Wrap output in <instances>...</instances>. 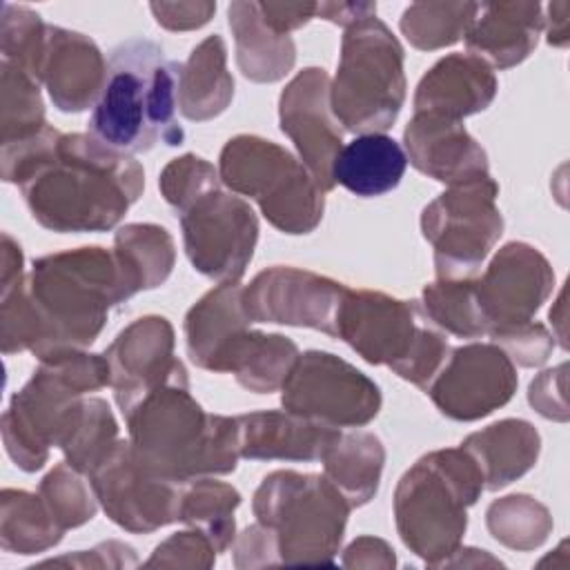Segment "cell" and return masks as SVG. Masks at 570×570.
Wrapping results in <instances>:
<instances>
[{
    "instance_id": "cell-1",
    "label": "cell",
    "mask_w": 570,
    "mask_h": 570,
    "mask_svg": "<svg viewBox=\"0 0 570 570\" xmlns=\"http://www.w3.org/2000/svg\"><path fill=\"white\" fill-rule=\"evenodd\" d=\"M2 180L20 185L38 225L58 234L107 232L142 196V165L89 134H40L2 145Z\"/></svg>"
},
{
    "instance_id": "cell-2",
    "label": "cell",
    "mask_w": 570,
    "mask_h": 570,
    "mask_svg": "<svg viewBox=\"0 0 570 570\" xmlns=\"http://www.w3.org/2000/svg\"><path fill=\"white\" fill-rule=\"evenodd\" d=\"M122 416L138 461L167 481L229 474L238 465L236 416L205 412L187 374L147 392Z\"/></svg>"
},
{
    "instance_id": "cell-3",
    "label": "cell",
    "mask_w": 570,
    "mask_h": 570,
    "mask_svg": "<svg viewBox=\"0 0 570 570\" xmlns=\"http://www.w3.org/2000/svg\"><path fill=\"white\" fill-rule=\"evenodd\" d=\"M180 62L149 38L120 42L109 58L105 89L94 105L87 134L122 154H145L158 142L183 145L176 120Z\"/></svg>"
},
{
    "instance_id": "cell-4",
    "label": "cell",
    "mask_w": 570,
    "mask_h": 570,
    "mask_svg": "<svg viewBox=\"0 0 570 570\" xmlns=\"http://www.w3.org/2000/svg\"><path fill=\"white\" fill-rule=\"evenodd\" d=\"M27 292L40 321L42 361L67 350H87L105 330L109 309L131 298L114 249H65L33 261Z\"/></svg>"
},
{
    "instance_id": "cell-5",
    "label": "cell",
    "mask_w": 570,
    "mask_h": 570,
    "mask_svg": "<svg viewBox=\"0 0 570 570\" xmlns=\"http://www.w3.org/2000/svg\"><path fill=\"white\" fill-rule=\"evenodd\" d=\"M483 490L481 470L461 445L423 454L394 488V523L403 546L425 566L441 568L461 546L468 508Z\"/></svg>"
},
{
    "instance_id": "cell-6",
    "label": "cell",
    "mask_w": 570,
    "mask_h": 570,
    "mask_svg": "<svg viewBox=\"0 0 570 570\" xmlns=\"http://www.w3.org/2000/svg\"><path fill=\"white\" fill-rule=\"evenodd\" d=\"M109 383L105 354L67 350L38 361L33 376L11 396L0 421L9 459L24 472L42 470L76 403Z\"/></svg>"
},
{
    "instance_id": "cell-7",
    "label": "cell",
    "mask_w": 570,
    "mask_h": 570,
    "mask_svg": "<svg viewBox=\"0 0 570 570\" xmlns=\"http://www.w3.org/2000/svg\"><path fill=\"white\" fill-rule=\"evenodd\" d=\"M403 47L376 16L345 29L334 78H330L332 114L352 134H383L405 102Z\"/></svg>"
},
{
    "instance_id": "cell-8",
    "label": "cell",
    "mask_w": 570,
    "mask_h": 570,
    "mask_svg": "<svg viewBox=\"0 0 570 570\" xmlns=\"http://www.w3.org/2000/svg\"><path fill=\"white\" fill-rule=\"evenodd\" d=\"M252 510L272 530L281 563L332 566L352 508L323 474L274 470L256 488Z\"/></svg>"
},
{
    "instance_id": "cell-9",
    "label": "cell",
    "mask_w": 570,
    "mask_h": 570,
    "mask_svg": "<svg viewBox=\"0 0 570 570\" xmlns=\"http://www.w3.org/2000/svg\"><path fill=\"white\" fill-rule=\"evenodd\" d=\"M220 183L232 194L252 198L272 227L283 234H309L325 212V191L305 165L274 140L238 134L218 158Z\"/></svg>"
},
{
    "instance_id": "cell-10",
    "label": "cell",
    "mask_w": 570,
    "mask_h": 570,
    "mask_svg": "<svg viewBox=\"0 0 570 570\" xmlns=\"http://www.w3.org/2000/svg\"><path fill=\"white\" fill-rule=\"evenodd\" d=\"M492 176L448 185L421 212V234L434 249L436 278H474L503 234Z\"/></svg>"
},
{
    "instance_id": "cell-11",
    "label": "cell",
    "mask_w": 570,
    "mask_h": 570,
    "mask_svg": "<svg viewBox=\"0 0 570 570\" xmlns=\"http://www.w3.org/2000/svg\"><path fill=\"white\" fill-rule=\"evenodd\" d=\"M283 410L327 428H363L381 412L379 385L345 358L307 350L281 387Z\"/></svg>"
},
{
    "instance_id": "cell-12",
    "label": "cell",
    "mask_w": 570,
    "mask_h": 570,
    "mask_svg": "<svg viewBox=\"0 0 570 570\" xmlns=\"http://www.w3.org/2000/svg\"><path fill=\"white\" fill-rule=\"evenodd\" d=\"M178 218L191 267L216 283H238L258 243V218L249 203L218 187Z\"/></svg>"
},
{
    "instance_id": "cell-13",
    "label": "cell",
    "mask_w": 570,
    "mask_h": 570,
    "mask_svg": "<svg viewBox=\"0 0 570 570\" xmlns=\"http://www.w3.org/2000/svg\"><path fill=\"white\" fill-rule=\"evenodd\" d=\"M430 323L419 301H403L376 289H345L334 321V338L347 343L370 365L394 374L414 352Z\"/></svg>"
},
{
    "instance_id": "cell-14",
    "label": "cell",
    "mask_w": 570,
    "mask_h": 570,
    "mask_svg": "<svg viewBox=\"0 0 570 570\" xmlns=\"http://www.w3.org/2000/svg\"><path fill=\"white\" fill-rule=\"evenodd\" d=\"M87 479L105 514L131 534H149L178 521L183 483L147 470L129 439H120Z\"/></svg>"
},
{
    "instance_id": "cell-15",
    "label": "cell",
    "mask_w": 570,
    "mask_h": 570,
    "mask_svg": "<svg viewBox=\"0 0 570 570\" xmlns=\"http://www.w3.org/2000/svg\"><path fill=\"white\" fill-rule=\"evenodd\" d=\"M519 374L494 343H468L450 356L425 394L452 421H479L503 407L517 392Z\"/></svg>"
},
{
    "instance_id": "cell-16",
    "label": "cell",
    "mask_w": 570,
    "mask_h": 570,
    "mask_svg": "<svg viewBox=\"0 0 570 570\" xmlns=\"http://www.w3.org/2000/svg\"><path fill=\"white\" fill-rule=\"evenodd\" d=\"M345 285L292 265L261 269L243 287V305L252 323H278L334 334Z\"/></svg>"
},
{
    "instance_id": "cell-17",
    "label": "cell",
    "mask_w": 570,
    "mask_h": 570,
    "mask_svg": "<svg viewBox=\"0 0 570 570\" xmlns=\"http://www.w3.org/2000/svg\"><path fill=\"white\" fill-rule=\"evenodd\" d=\"M554 289L550 261L530 243L510 240L497 249L474 292L488 332L514 327L534 318Z\"/></svg>"
},
{
    "instance_id": "cell-18",
    "label": "cell",
    "mask_w": 570,
    "mask_h": 570,
    "mask_svg": "<svg viewBox=\"0 0 570 570\" xmlns=\"http://www.w3.org/2000/svg\"><path fill=\"white\" fill-rule=\"evenodd\" d=\"M278 122L316 185L332 191V167L343 147V129L332 114L325 69L305 67L285 85L278 98Z\"/></svg>"
},
{
    "instance_id": "cell-19",
    "label": "cell",
    "mask_w": 570,
    "mask_h": 570,
    "mask_svg": "<svg viewBox=\"0 0 570 570\" xmlns=\"http://www.w3.org/2000/svg\"><path fill=\"white\" fill-rule=\"evenodd\" d=\"M102 354L111 370L109 387L122 414L147 392L187 374L183 361L174 356V327L158 314L131 321Z\"/></svg>"
},
{
    "instance_id": "cell-20",
    "label": "cell",
    "mask_w": 570,
    "mask_h": 570,
    "mask_svg": "<svg viewBox=\"0 0 570 570\" xmlns=\"http://www.w3.org/2000/svg\"><path fill=\"white\" fill-rule=\"evenodd\" d=\"M109 73L100 47L85 33L47 24V42L40 65V82L53 107L78 114L98 102Z\"/></svg>"
},
{
    "instance_id": "cell-21",
    "label": "cell",
    "mask_w": 570,
    "mask_h": 570,
    "mask_svg": "<svg viewBox=\"0 0 570 570\" xmlns=\"http://www.w3.org/2000/svg\"><path fill=\"white\" fill-rule=\"evenodd\" d=\"M407 163L445 185L488 176V154L461 120L436 114H414L403 129Z\"/></svg>"
},
{
    "instance_id": "cell-22",
    "label": "cell",
    "mask_w": 570,
    "mask_h": 570,
    "mask_svg": "<svg viewBox=\"0 0 570 570\" xmlns=\"http://www.w3.org/2000/svg\"><path fill=\"white\" fill-rule=\"evenodd\" d=\"M541 31L543 7L539 2H481L463 40L468 53L488 67L510 69L534 51Z\"/></svg>"
},
{
    "instance_id": "cell-23",
    "label": "cell",
    "mask_w": 570,
    "mask_h": 570,
    "mask_svg": "<svg viewBox=\"0 0 570 570\" xmlns=\"http://www.w3.org/2000/svg\"><path fill=\"white\" fill-rule=\"evenodd\" d=\"M499 82L481 58L472 53H448L436 60L419 80L414 114H436L452 120L488 109Z\"/></svg>"
},
{
    "instance_id": "cell-24",
    "label": "cell",
    "mask_w": 570,
    "mask_h": 570,
    "mask_svg": "<svg viewBox=\"0 0 570 570\" xmlns=\"http://www.w3.org/2000/svg\"><path fill=\"white\" fill-rule=\"evenodd\" d=\"M236 425L238 454L252 461H321L341 432L287 410L238 414Z\"/></svg>"
},
{
    "instance_id": "cell-25",
    "label": "cell",
    "mask_w": 570,
    "mask_h": 570,
    "mask_svg": "<svg viewBox=\"0 0 570 570\" xmlns=\"http://www.w3.org/2000/svg\"><path fill=\"white\" fill-rule=\"evenodd\" d=\"M249 325L243 287L238 283H218L185 314L183 330L189 361L200 370L220 372L225 354Z\"/></svg>"
},
{
    "instance_id": "cell-26",
    "label": "cell",
    "mask_w": 570,
    "mask_h": 570,
    "mask_svg": "<svg viewBox=\"0 0 570 570\" xmlns=\"http://www.w3.org/2000/svg\"><path fill=\"white\" fill-rule=\"evenodd\" d=\"M461 448L476 461L485 490L494 492L530 472L541 452V434L523 419H501L468 434Z\"/></svg>"
},
{
    "instance_id": "cell-27",
    "label": "cell",
    "mask_w": 570,
    "mask_h": 570,
    "mask_svg": "<svg viewBox=\"0 0 570 570\" xmlns=\"http://www.w3.org/2000/svg\"><path fill=\"white\" fill-rule=\"evenodd\" d=\"M227 22L234 33L238 71L252 82H278L296 62L292 36L274 33L261 16L258 2L234 0L227 7Z\"/></svg>"
},
{
    "instance_id": "cell-28",
    "label": "cell",
    "mask_w": 570,
    "mask_h": 570,
    "mask_svg": "<svg viewBox=\"0 0 570 570\" xmlns=\"http://www.w3.org/2000/svg\"><path fill=\"white\" fill-rule=\"evenodd\" d=\"M405 169V149L394 138L361 134L341 147L332 167V180L354 196L372 198L399 187Z\"/></svg>"
},
{
    "instance_id": "cell-29",
    "label": "cell",
    "mask_w": 570,
    "mask_h": 570,
    "mask_svg": "<svg viewBox=\"0 0 570 570\" xmlns=\"http://www.w3.org/2000/svg\"><path fill=\"white\" fill-rule=\"evenodd\" d=\"M234 98V78L227 71V45L214 33L200 40L180 67L178 111L194 122L220 116Z\"/></svg>"
},
{
    "instance_id": "cell-30",
    "label": "cell",
    "mask_w": 570,
    "mask_h": 570,
    "mask_svg": "<svg viewBox=\"0 0 570 570\" xmlns=\"http://www.w3.org/2000/svg\"><path fill=\"white\" fill-rule=\"evenodd\" d=\"M321 461L323 476L345 497L350 508H361L379 492L385 448L374 432H338Z\"/></svg>"
},
{
    "instance_id": "cell-31",
    "label": "cell",
    "mask_w": 570,
    "mask_h": 570,
    "mask_svg": "<svg viewBox=\"0 0 570 570\" xmlns=\"http://www.w3.org/2000/svg\"><path fill=\"white\" fill-rule=\"evenodd\" d=\"M296 343L285 334L247 330L229 347L220 372L234 374L240 387L256 394L278 392L298 358Z\"/></svg>"
},
{
    "instance_id": "cell-32",
    "label": "cell",
    "mask_w": 570,
    "mask_h": 570,
    "mask_svg": "<svg viewBox=\"0 0 570 570\" xmlns=\"http://www.w3.org/2000/svg\"><path fill=\"white\" fill-rule=\"evenodd\" d=\"M114 254L131 296L142 289L160 287L176 265L171 234L154 223H127L118 227Z\"/></svg>"
},
{
    "instance_id": "cell-33",
    "label": "cell",
    "mask_w": 570,
    "mask_h": 570,
    "mask_svg": "<svg viewBox=\"0 0 570 570\" xmlns=\"http://www.w3.org/2000/svg\"><path fill=\"white\" fill-rule=\"evenodd\" d=\"M118 441V423L109 403L98 396H82L62 428L58 448L71 468L89 476Z\"/></svg>"
},
{
    "instance_id": "cell-34",
    "label": "cell",
    "mask_w": 570,
    "mask_h": 570,
    "mask_svg": "<svg viewBox=\"0 0 570 570\" xmlns=\"http://www.w3.org/2000/svg\"><path fill=\"white\" fill-rule=\"evenodd\" d=\"M240 505V492L214 476H198L183 483L178 521L200 530L216 548L227 552L236 539L234 512Z\"/></svg>"
},
{
    "instance_id": "cell-35",
    "label": "cell",
    "mask_w": 570,
    "mask_h": 570,
    "mask_svg": "<svg viewBox=\"0 0 570 570\" xmlns=\"http://www.w3.org/2000/svg\"><path fill=\"white\" fill-rule=\"evenodd\" d=\"M65 530L56 523L40 494L4 488L0 494V546L13 554H38L62 541Z\"/></svg>"
},
{
    "instance_id": "cell-36",
    "label": "cell",
    "mask_w": 570,
    "mask_h": 570,
    "mask_svg": "<svg viewBox=\"0 0 570 570\" xmlns=\"http://www.w3.org/2000/svg\"><path fill=\"white\" fill-rule=\"evenodd\" d=\"M419 307L425 321L439 332L459 338H481L488 332L476 301L474 278H436L423 287Z\"/></svg>"
},
{
    "instance_id": "cell-37",
    "label": "cell",
    "mask_w": 570,
    "mask_h": 570,
    "mask_svg": "<svg viewBox=\"0 0 570 570\" xmlns=\"http://www.w3.org/2000/svg\"><path fill=\"white\" fill-rule=\"evenodd\" d=\"M490 534L505 548L528 552L543 546L554 528L550 510L530 494H508L485 510Z\"/></svg>"
},
{
    "instance_id": "cell-38",
    "label": "cell",
    "mask_w": 570,
    "mask_h": 570,
    "mask_svg": "<svg viewBox=\"0 0 570 570\" xmlns=\"http://www.w3.org/2000/svg\"><path fill=\"white\" fill-rule=\"evenodd\" d=\"M479 2H412L401 13V33L414 49L436 51L459 42Z\"/></svg>"
},
{
    "instance_id": "cell-39",
    "label": "cell",
    "mask_w": 570,
    "mask_h": 570,
    "mask_svg": "<svg viewBox=\"0 0 570 570\" xmlns=\"http://www.w3.org/2000/svg\"><path fill=\"white\" fill-rule=\"evenodd\" d=\"M2 102H0V136L2 145L27 140L47 127L40 82L24 69L0 62Z\"/></svg>"
},
{
    "instance_id": "cell-40",
    "label": "cell",
    "mask_w": 570,
    "mask_h": 570,
    "mask_svg": "<svg viewBox=\"0 0 570 570\" xmlns=\"http://www.w3.org/2000/svg\"><path fill=\"white\" fill-rule=\"evenodd\" d=\"M38 494L65 532L91 521L100 505L91 481H85V474L71 468L67 461L56 463L42 476Z\"/></svg>"
},
{
    "instance_id": "cell-41",
    "label": "cell",
    "mask_w": 570,
    "mask_h": 570,
    "mask_svg": "<svg viewBox=\"0 0 570 570\" xmlns=\"http://www.w3.org/2000/svg\"><path fill=\"white\" fill-rule=\"evenodd\" d=\"M47 42V24L42 18L24 7L2 2L0 20V51L2 60L24 69L40 82V65Z\"/></svg>"
},
{
    "instance_id": "cell-42",
    "label": "cell",
    "mask_w": 570,
    "mask_h": 570,
    "mask_svg": "<svg viewBox=\"0 0 570 570\" xmlns=\"http://www.w3.org/2000/svg\"><path fill=\"white\" fill-rule=\"evenodd\" d=\"M158 187L167 205H171L178 214H183L198 198L218 189L220 176L209 160L196 154H183L178 158H171L163 167L158 176Z\"/></svg>"
},
{
    "instance_id": "cell-43",
    "label": "cell",
    "mask_w": 570,
    "mask_h": 570,
    "mask_svg": "<svg viewBox=\"0 0 570 570\" xmlns=\"http://www.w3.org/2000/svg\"><path fill=\"white\" fill-rule=\"evenodd\" d=\"M488 336L519 367H539L550 358L554 350L552 332H548V327L534 318L514 327L490 332Z\"/></svg>"
},
{
    "instance_id": "cell-44",
    "label": "cell",
    "mask_w": 570,
    "mask_h": 570,
    "mask_svg": "<svg viewBox=\"0 0 570 570\" xmlns=\"http://www.w3.org/2000/svg\"><path fill=\"white\" fill-rule=\"evenodd\" d=\"M214 543L196 528L174 532L158 543L145 568H212L216 563Z\"/></svg>"
},
{
    "instance_id": "cell-45",
    "label": "cell",
    "mask_w": 570,
    "mask_h": 570,
    "mask_svg": "<svg viewBox=\"0 0 570 570\" xmlns=\"http://www.w3.org/2000/svg\"><path fill=\"white\" fill-rule=\"evenodd\" d=\"M566 372L568 365L559 363L550 370H543L537 379H532L528 387V403L550 421L566 423L570 416L566 401Z\"/></svg>"
},
{
    "instance_id": "cell-46",
    "label": "cell",
    "mask_w": 570,
    "mask_h": 570,
    "mask_svg": "<svg viewBox=\"0 0 570 570\" xmlns=\"http://www.w3.org/2000/svg\"><path fill=\"white\" fill-rule=\"evenodd\" d=\"M38 566H67V568H136L138 557L129 543L109 539L91 550H78L58 559H47Z\"/></svg>"
},
{
    "instance_id": "cell-47",
    "label": "cell",
    "mask_w": 570,
    "mask_h": 570,
    "mask_svg": "<svg viewBox=\"0 0 570 570\" xmlns=\"http://www.w3.org/2000/svg\"><path fill=\"white\" fill-rule=\"evenodd\" d=\"M232 552H234L236 568H261V566L281 563L272 530L258 521L247 525L240 534H236L232 543Z\"/></svg>"
},
{
    "instance_id": "cell-48",
    "label": "cell",
    "mask_w": 570,
    "mask_h": 570,
    "mask_svg": "<svg viewBox=\"0 0 570 570\" xmlns=\"http://www.w3.org/2000/svg\"><path fill=\"white\" fill-rule=\"evenodd\" d=\"M156 22L167 31H194L205 27L214 13L216 2L196 0V2H151L149 4Z\"/></svg>"
},
{
    "instance_id": "cell-49",
    "label": "cell",
    "mask_w": 570,
    "mask_h": 570,
    "mask_svg": "<svg viewBox=\"0 0 570 570\" xmlns=\"http://www.w3.org/2000/svg\"><path fill=\"white\" fill-rule=\"evenodd\" d=\"M318 2H258L263 22L278 36H289L316 18Z\"/></svg>"
},
{
    "instance_id": "cell-50",
    "label": "cell",
    "mask_w": 570,
    "mask_h": 570,
    "mask_svg": "<svg viewBox=\"0 0 570 570\" xmlns=\"http://www.w3.org/2000/svg\"><path fill=\"white\" fill-rule=\"evenodd\" d=\"M345 568H394L396 557L387 541L376 537H358L343 550Z\"/></svg>"
},
{
    "instance_id": "cell-51",
    "label": "cell",
    "mask_w": 570,
    "mask_h": 570,
    "mask_svg": "<svg viewBox=\"0 0 570 570\" xmlns=\"http://www.w3.org/2000/svg\"><path fill=\"white\" fill-rule=\"evenodd\" d=\"M376 16V2H318L316 18L334 22L343 29Z\"/></svg>"
},
{
    "instance_id": "cell-52",
    "label": "cell",
    "mask_w": 570,
    "mask_h": 570,
    "mask_svg": "<svg viewBox=\"0 0 570 570\" xmlns=\"http://www.w3.org/2000/svg\"><path fill=\"white\" fill-rule=\"evenodd\" d=\"M570 2L559 0L548 4V16H543V29L552 47H566L570 40Z\"/></svg>"
},
{
    "instance_id": "cell-53",
    "label": "cell",
    "mask_w": 570,
    "mask_h": 570,
    "mask_svg": "<svg viewBox=\"0 0 570 570\" xmlns=\"http://www.w3.org/2000/svg\"><path fill=\"white\" fill-rule=\"evenodd\" d=\"M550 323H552V336L554 341H559V345L566 350L568 341H566V289L559 292V298L554 303V307L550 309Z\"/></svg>"
}]
</instances>
